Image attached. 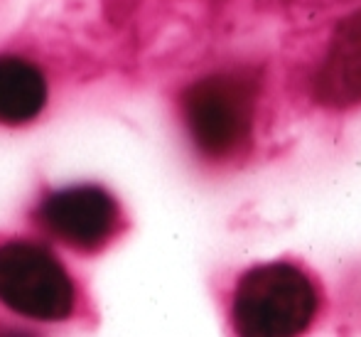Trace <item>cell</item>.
I'll use <instances>...</instances> for the list:
<instances>
[{"mask_svg": "<svg viewBox=\"0 0 361 337\" xmlns=\"http://www.w3.org/2000/svg\"><path fill=\"white\" fill-rule=\"evenodd\" d=\"M319 310L314 280L300 266L271 261L248 268L231 295L236 337H302Z\"/></svg>", "mask_w": 361, "mask_h": 337, "instance_id": "6da1fadb", "label": "cell"}, {"mask_svg": "<svg viewBox=\"0 0 361 337\" xmlns=\"http://www.w3.org/2000/svg\"><path fill=\"white\" fill-rule=\"evenodd\" d=\"M258 106V81L246 71H214L182 94V119L192 143L212 160L233 158L248 146Z\"/></svg>", "mask_w": 361, "mask_h": 337, "instance_id": "7a4b0ae2", "label": "cell"}, {"mask_svg": "<svg viewBox=\"0 0 361 337\" xmlns=\"http://www.w3.org/2000/svg\"><path fill=\"white\" fill-rule=\"evenodd\" d=\"M0 303L32 320H64L76 293L69 273L47 252L30 242L0 247Z\"/></svg>", "mask_w": 361, "mask_h": 337, "instance_id": "3957f363", "label": "cell"}, {"mask_svg": "<svg viewBox=\"0 0 361 337\" xmlns=\"http://www.w3.org/2000/svg\"><path fill=\"white\" fill-rule=\"evenodd\" d=\"M49 234L76 249H99L111 239L118 222L116 200L96 185H76L52 192L37 212Z\"/></svg>", "mask_w": 361, "mask_h": 337, "instance_id": "277c9868", "label": "cell"}, {"mask_svg": "<svg viewBox=\"0 0 361 337\" xmlns=\"http://www.w3.org/2000/svg\"><path fill=\"white\" fill-rule=\"evenodd\" d=\"M312 96L327 109L361 104V10L339 20L312 79Z\"/></svg>", "mask_w": 361, "mask_h": 337, "instance_id": "5b68a950", "label": "cell"}, {"mask_svg": "<svg viewBox=\"0 0 361 337\" xmlns=\"http://www.w3.org/2000/svg\"><path fill=\"white\" fill-rule=\"evenodd\" d=\"M47 101V81L32 62L13 54L0 57V124L32 121Z\"/></svg>", "mask_w": 361, "mask_h": 337, "instance_id": "8992f818", "label": "cell"}, {"mask_svg": "<svg viewBox=\"0 0 361 337\" xmlns=\"http://www.w3.org/2000/svg\"><path fill=\"white\" fill-rule=\"evenodd\" d=\"M0 337H35L25 330H18V328H8V325H0Z\"/></svg>", "mask_w": 361, "mask_h": 337, "instance_id": "52a82bcc", "label": "cell"}]
</instances>
